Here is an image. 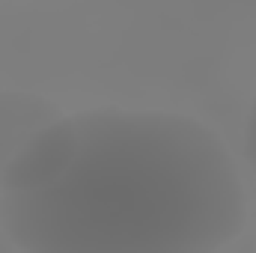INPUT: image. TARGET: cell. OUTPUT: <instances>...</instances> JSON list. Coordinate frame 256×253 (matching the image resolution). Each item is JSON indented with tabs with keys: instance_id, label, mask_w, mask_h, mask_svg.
Listing matches in <instances>:
<instances>
[{
	"instance_id": "6da1fadb",
	"label": "cell",
	"mask_w": 256,
	"mask_h": 253,
	"mask_svg": "<svg viewBox=\"0 0 256 253\" xmlns=\"http://www.w3.org/2000/svg\"><path fill=\"white\" fill-rule=\"evenodd\" d=\"M0 220L24 253H218L244 224L226 146L161 110H86L9 167Z\"/></svg>"
},
{
	"instance_id": "7a4b0ae2",
	"label": "cell",
	"mask_w": 256,
	"mask_h": 253,
	"mask_svg": "<svg viewBox=\"0 0 256 253\" xmlns=\"http://www.w3.org/2000/svg\"><path fill=\"white\" fill-rule=\"evenodd\" d=\"M60 116L57 104L36 92L3 90L0 92V185L12 167V161Z\"/></svg>"
},
{
	"instance_id": "3957f363",
	"label": "cell",
	"mask_w": 256,
	"mask_h": 253,
	"mask_svg": "<svg viewBox=\"0 0 256 253\" xmlns=\"http://www.w3.org/2000/svg\"><path fill=\"white\" fill-rule=\"evenodd\" d=\"M244 137H248V158H250V164H254V170H256V98H254V104H250V114H248V131H244Z\"/></svg>"
}]
</instances>
